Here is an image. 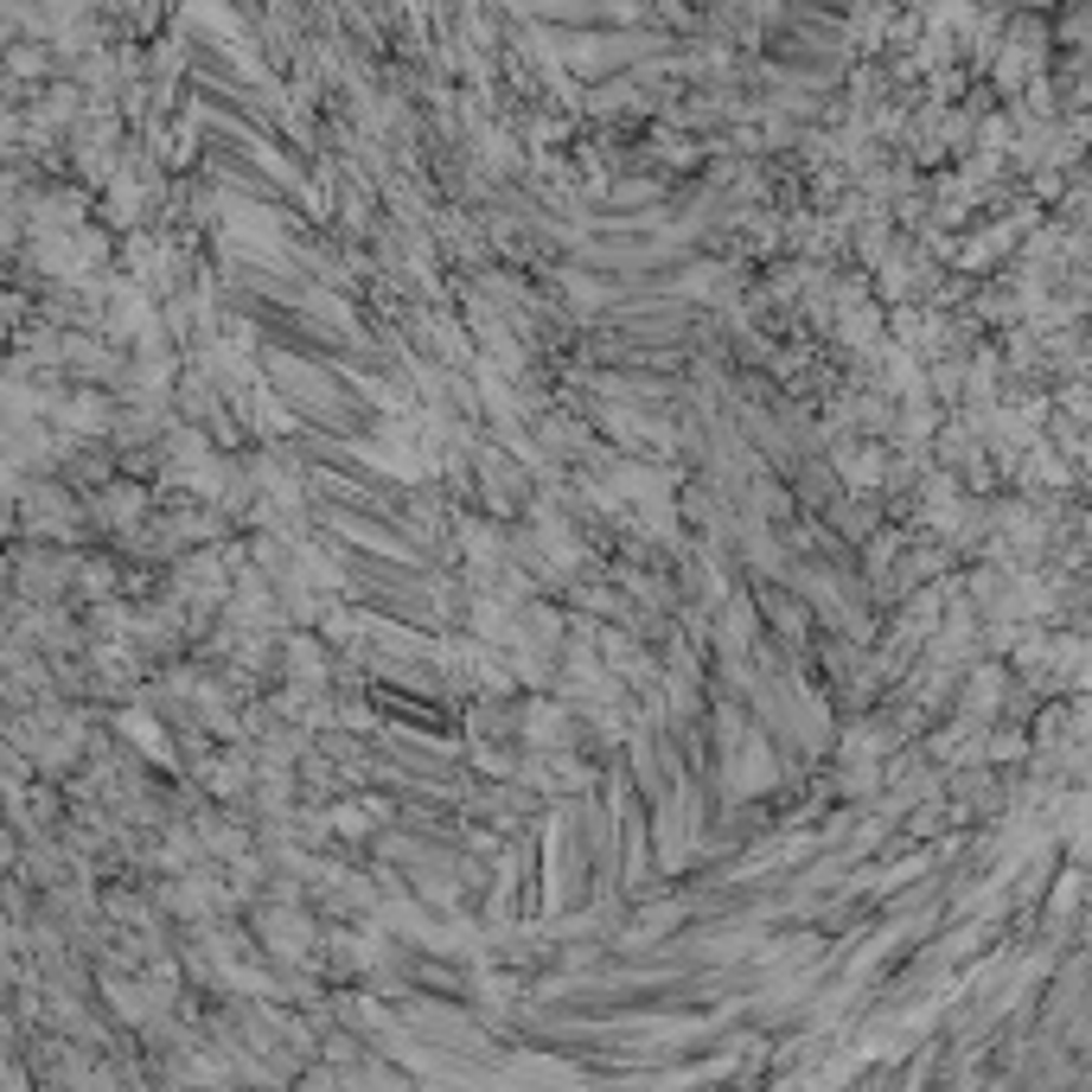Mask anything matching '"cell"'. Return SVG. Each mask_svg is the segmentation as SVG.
Wrapping results in <instances>:
<instances>
[{
    "instance_id": "6da1fadb",
    "label": "cell",
    "mask_w": 1092,
    "mask_h": 1092,
    "mask_svg": "<svg viewBox=\"0 0 1092 1092\" xmlns=\"http://www.w3.org/2000/svg\"><path fill=\"white\" fill-rule=\"evenodd\" d=\"M52 416H58V429H65V435H103V429L116 422V403H109V396H96V390H77V396H65Z\"/></svg>"
},
{
    "instance_id": "277c9868",
    "label": "cell",
    "mask_w": 1092,
    "mask_h": 1092,
    "mask_svg": "<svg viewBox=\"0 0 1092 1092\" xmlns=\"http://www.w3.org/2000/svg\"><path fill=\"white\" fill-rule=\"evenodd\" d=\"M288 671H294V684H326V652L313 646V639H288Z\"/></svg>"
},
{
    "instance_id": "7a4b0ae2",
    "label": "cell",
    "mask_w": 1092,
    "mask_h": 1092,
    "mask_svg": "<svg viewBox=\"0 0 1092 1092\" xmlns=\"http://www.w3.org/2000/svg\"><path fill=\"white\" fill-rule=\"evenodd\" d=\"M65 359L83 370V377H116V352L103 346V339H90V333H77V339H65Z\"/></svg>"
},
{
    "instance_id": "ba28073f",
    "label": "cell",
    "mask_w": 1092,
    "mask_h": 1092,
    "mask_svg": "<svg viewBox=\"0 0 1092 1092\" xmlns=\"http://www.w3.org/2000/svg\"><path fill=\"white\" fill-rule=\"evenodd\" d=\"M13 71H19V77H39V71H52V58H45V45H19V52H13Z\"/></svg>"
},
{
    "instance_id": "8992f818",
    "label": "cell",
    "mask_w": 1092,
    "mask_h": 1092,
    "mask_svg": "<svg viewBox=\"0 0 1092 1092\" xmlns=\"http://www.w3.org/2000/svg\"><path fill=\"white\" fill-rule=\"evenodd\" d=\"M32 116H39V122H52V129H65V122H71V116H77V90H71V83H58V90H45Z\"/></svg>"
},
{
    "instance_id": "52a82bcc",
    "label": "cell",
    "mask_w": 1092,
    "mask_h": 1092,
    "mask_svg": "<svg viewBox=\"0 0 1092 1092\" xmlns=\"http://www.w3.org/2000/svg\"><path fill=\"white\" fill-rule=\"evenodd\" d=\"M135 212H141V186H135V179H116V186H109V218L135 224Z\"/></svg>"
},
{
    "instance_id": "3957f363",
    "label": "cell",
    "mask_w": 1092,
    "mask_h": 1092,
    "mask_svg": "<svg viewBox=\"0 0 1092 1092\" xmlns=\"http://www.w3.org/2000/svg\"><path fill=\"white\" fill-rule=\"evenodd\" d=\"M262 933H269V946H275V952H288V958H294L300 946H307V920H300L294 907H275V914H262Z\"/></svg>"
},
{
    "instance_id": "5b68a950",
    "label": "cell",
    "mask_w": 1092,
    "mask_h": 1092,
    "mask_svg": "<svg viewBox=\"0 0 1092 1092\" xmlns=\"http://www.w3.org/2000/svg\"><path fill=\"white\" fill-rule=\"evenodd\" d=\"M141 505H147V493H141V486H109V499H103V517H109V524H135V517H141Z\"/></svg>"
}]
</instances>
